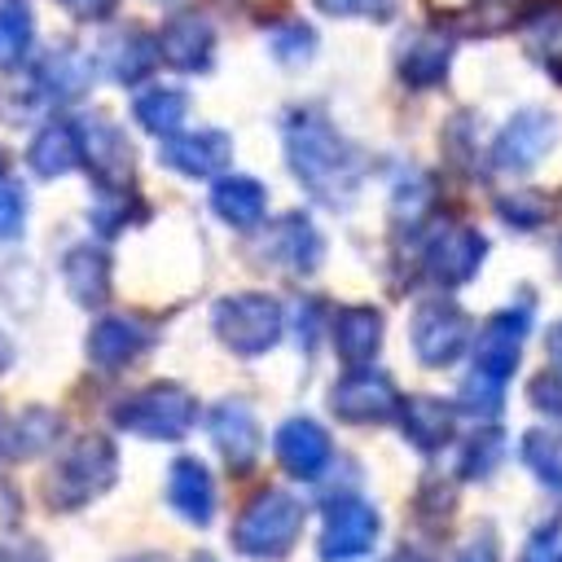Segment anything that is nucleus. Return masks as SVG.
Returning a JSON list of instances; mask_svg holds the SVG:
<instances>
[{"label":"nucleus","instance_id":"nucleus-21","mask_svg":"<svg viewBox=\"0 0 562 562\" xmlns=\"http://www.w3.org/2000/svg\"><path fill=\"white\" fill-rule=\"evenodd\" d=\"M321 250H325V241L307 215H285L268 233V255L290 272H312L321 263Z\"/></svg>","mask_w":562,"mask_h":562},{"label":"nucleus","instance_id":"nucleus-40","mask_svg":"<svg viewBox=\"0 0 562 562\" xmlns=\"http://www.w3.org/2000/svg\"><path fill=\"white\" fill-rule=\"evenodd\" d=\"M501 215H505L509 224H518V228H531V224H540V220H544V198H536V193L501 198Z\"/></svg>","mask_w":562,"mask_h":562},{"label":"nucleus","instance_id":"nucleus-17","mask_svg":"<svg viewBox=\"0 0 562 562\" xmlns=\"http://www.w3.org/2000/svg\"><path fill=\"white\" fill-rule=\"evenodd\" d=\"M277 461L294 479H316L329 465V435L312 417H290L277 430Z\"/></svg>","mask_w":562,"mask_h":562},{"label":"nucleus","instance_id":"nucleus-8","mask_svg":"<svg viewBox=\"0 0 562 562\" xmlns=\"http://www.w3.org/2000/svg\"><path fill=\"white\" fill-rule=\"evenodd\" d=\"M553 140H558V119L553 114H544V110H518L501 127V136L492 145V162L501 171H531L553 149Z\"/></svg>","mask_w":562,"mask_h":562},{"label":"nucleus","instance_id":"nucleus-29","mask_svg":"<svg viewBox=\"0 0 562 562\" xmlns=\"http://www.w3.org/2000/svg\"><path fill=\"white\" fill-rule=\"evenodd\" d=\"M35 40V22L22 4H0V70H13L26 61Z\"/></svg>","mask_w":562,"mask_h":562},{"label":"nucleus","instance_id":"nucleus-2","mask_svg":"<svg viewBox=\"0 0 562 562\" xmlns=\"http://www.w3.org/2000/svg\"><path fill=\"white\" fill-rule=\"evenodd\" d=\"M299 531H303V501L281 487H268L241 509V518L233 527V549L246 558L272 562L294 549Z\"/></svg>","mask_w":562,"mask_h":562},{"label":"nucleus","instance_id":"nucleus-14","mask_svg":"<svg viewBox=\"0 0 562 562\" xmlns=\"http://www.w3.org/2000/svg\"><path fill=\"white\" fill-rule=\"evenodd\" d=\"M158 53L176 66V70H206L215 57V31L202 13L184 9L176 18H167L162 35H158Z\"/></svg>","mask_w":562,"mask_h":562},{"label":"nucleus","instance_id":"nucleus-45","mask_svg":"<svg viewBox=\"0 0 562 562\" xmlns=\"http://www.w3.org/2000/svg\"><path fill=\"white\" fill-rule=\"evenodd\" d=\"M457 562H496V540H492V536H474V540L457 553Z\"/></svg>","mask_w":562,"mask_h":562},{"label":"nucleus","instance_id":"nucleus-50","mask_svg":"<svg viewBox=\"0 0 562 562\" xmlns=\"http://www.w3.org/2000/svg\"><path fill=\"white\" fill-rule=\"evenodd\" d=\"M193 562H215V558H211V553H198V558H193Z\"/></svg>","mask_w":562,"mask_h":562},{"label":"nucleus","instance_id":"nucleus-7","mask_svg":"<svg viewBox=\"0 0 562 562\" xmlns=\"http://www.w3.org/2000/svg\"><path fill=\"white\" fill-rule=\"evenodd\" d=\"M470 342V316L452 303H422L413 316V351L422 364H452Z\"/></svg>","mask_w":562,"mask_h":562},{"label":"nucleus","instance_id":"nucleus-18","mask_svg":"<svg viewBox=\"0 0 562 562\" xmlns=\"http://www.w3.org/2000/svg\"><path fill=\"white\" fill-rule=\"evenodd\" d=\"M167 501L180 518H189L193 527H206L215 514V483L211 470L198 457H176L171 474H167Z\"/></svg>","mask_w":562,"mask_h":562},{"label":"nucleus","instance_id":"nucleus-9","mask_svg":"<svg viewBox=\"0 0 562 562\" xmlns=\"http://www.w3.org/2000/svg\"><path fill=\"white\" fill-rule=\"evenodd\" d=\"M329 408L342 417V422H356V426H373V422H386L400 413V395L391 386L386 373H373V369H356L347 373L334 395H329Z\"/></svg>","mask_w":562,"mask_h":562},{"label":"nucleus","instance_id":"nucleus-12","mask_svg":"<svg viewBox=\"0 0 562 562\" xmlns=\"http://www.w3.org/2000/svg\"><path fill=\"white\" fill-rule=\"evenodd\" d=\"M527 325H531V316H527V307H509V312H496L487 325H483V334H479V342H474V369L479 373H487V378H496V382H505L514 369H518V347H522V338H527Z\"/></svg>","mask_w":562,"mask_h":562},{"label":"nucleus","instance_id":"nucleus-11","mask_svg":"<svg viewBox=\"0 0 562 562\" xmlns=\"http://www.w3.org/2000/svg\"><path fill=\"white\" fill-rule=\"evenodd\" d=\"M206 430H211V443L220 448V457L228 461V470H250L255 457H259V422L250 413L246 400H220L206 417Z\"/></svg>","mask_w":562,"mask_h":562},{"label":"nucleus","instance_id":"nucleus-43","mask_svg":"<svg viewBox=\"0 0 562 562\" xmlns=\"http://www.w3.org/2000/svg\"><path fill=\"white\" fill-rule=\"evenodd\" d=\"M0 562H44V544H35V540H0Z\"/></svg>","mask_w":562,"mask_h":562},{"label":"nucleus","instance_id":"nucleus-15","mask_svg":"<svg viewBox=\"0 0 562 562\" xmlns=\"http://www.w3.org/2000/svg\"><path fill=\"white\" fill-rule=\"evenodd\" d=\"M154 342V329L136 316H101L88 334V360L97 369H123Z\"/></svg>","mask_w":562,"mask_h":562},{"label":"nucleus","instance_id":"nucleus-38","mask_svg":"<svg viewBox=\"0 0 562 562\" xmlns=\"http://www.w3.org/2000/svg\"><path fill=\"white\" fill-rule=\"evenodd\" d=\"M316 9H325L334 18H373V22H386L395 13V0H316Z\"/></svg>","mask_w":562,"mask_h":562},{"label":"nucleus","instance_id":"nucleus-5","mask_svg":"<svg viewBox=\"0 0 562 562\" xmlns=\"http://www.w3.org/2000/svg\"><path fill=\"white\" fill-rule=\"evenodd\" d=\"M198 417V404L176 382H154L114 408V422L145 439H180Z\"/></svg>","mask_w":562,"mask_h":562},{"label":"nucleus","instance_id":"nucleus-30","mask_svg":"<svg viewBox=\"0 0 562 562\" xmlns=\"http://www.w3.org/2000/svg\"><path fill=\"white\" fill-rule=\"evenodd\" d=\"M527 0H474L470 13L457 18V31H470V35H501L518 22Z\"/></svg>","mask_w":562,"mask_h":562},{"label":"nucleus","instance_id":"nucleus-42","mask_svg":"<svg viewBox=\"0 0 562 562\" xmlns=\"http://www.w3.org/2000/svg\"><path fill=\"white\" fill-rule=\"evenodd\" d=\"M522 562H562V536H558V531H540V536L527 544Z\"/></svg>","mask_w":562,"mask_h":562},{"label":"nucleus","instance_id":"nucleus-46","mask_svg":"<svg viewBox=\"0 0 562 562\" xmlns=\"http://www.w3.org/2000/svg\"><path fill=\"white\" fill-rule=\"evenodd\" d=\"M544 351H549V360L562 369V321L549 329V338H544Z\"/></svg>","mask_w":562,"mask_h":562},{"label":"nucleus","instance_id":"nucleus-28","mask_svg":"<svg viewBox=\"0 0 562 562\" xmlns=\"http://www.w3.org/2000/svg\"><path fill=\"white\" fill-rule=\"evenodd\" d=\"M132 114H136V123H140L145 132H154V136H171V132L184 123V114H189V97L176 92V88H149V92L136 97Z\"/></svg>","mask_w":562,"mask_h":562},{"label":"nucleus","instance_id":"nucleus-20","mask_svg":"<svg viewBox=\"0 0 562 562\" xmlns=\"http://www.w3.org/2000/svg\"><path fill=\"white\" fill-rule=\"evenodd\" d=\"M26 158H31V171L44 176V180H57L70 167H79L83 162L79 123H48V127H40L35 140H31V149H26Z\"/></svg>","mask_w":562,"mask_h":562},{"label":"nucleus","instance_id":"nucleus-19","mask_svg":"<svg viewBox=\"0 0 562 562\" xmlns=\"http://www.w3.org/2000/svg\"><path fill=\"white\" fill-rule=\"evenodd\" d=\"M448 61H452V40L443 31H413L404 44H400V79L408 88H430L448 75Z\"/></svg>","mask_w":562,"mask_h":562},{"label":"nucleus","instance_id":"nucleus-41","mask_svg":"<svg viewBox=\"0 0 562 562\" xmlns=\"http://www.w3.org/2000/svg\"><path fill=\"white\" fill-rule=\"evenodd\" d=\"M531 404H536L540 413H549L553 422H562V369H558V373H540V378L531 382Z\"/></svg>","mask_w":562,"mask_h":562},{"label":"nucleus","instance_id":"nucleus-27","mask_svg":"<svg viewBox=\"0 0 562 562\" xmlns=\"http://www.w3.org/2000/svg\"><path fill=\"white\" fill-rule=\"evenodd\" d=\"M154 61H158V44H154L145 31H136V26L119 31V35L110 40V48H105V70H110L119 83L145 79V75L154 70Z\"/></svg>","mask_w":562,"mask_h":562},{"label":"nucleus","instance_id":"nucleus-24","mask_svg":"<svg viewBox=\"0 0 562 562\" xmlns=\"http://www.w3.org/2000/svg\"><path fill=\"white\" fill-rule=\"evenodd\" d=\"M400 426H404L413 448L435 452V448H443L452 439V408L443 400H435V395H413V400L400 404Z\"/></svg>","mask_w":562,"mask_h":562},{"label":"nucleus","instance_id":"nucleus-25","mask_svg":"<svg viewBox=\"0 0 562 562\" xmlns=\"http://www.w3.org/2000/svg\"><path fill=\"white\" fill-rule=\"evenodd\" d=\"M88 83H92V61L79 48H57L35 66V88L53 101H70L88 92Z\"/></svg>","mask_w":562,"mask_h":562},{"label":"nucleus","instance_id":"nucleus-48","mask_svg":"<svg viewBox=\"0 0 562 562\" xmlns=\"http://www.w3.org/2000/svg\"><path fill=\"white\" fill-rule=\"evenodd\" d=\"M9 356H13V347H9V338H4V334H0V369H4V364H9Z\"/></svg>","mask_w":562,"mask_h":562},{"label":"nucleus","instance_id":"nucleus-1","mask_svg":"<svg viewBox=\"0 0 562 562\" xmlns=\"http://www.w3.org/2000/svg\"><path fill=\"white\" fill-rule=\"evenodd\" d=\"M285 158L303 189L329 206H347L360 189V154L316 110H294L285 119Z\"/></svg>","mask_w":562,"mask_h":562},{"label":"nucleus","instance_id":"nucleus-10","mask_svg":"<svg viewBox=\"0 0 562 562\" xmlns=\"http://www.w3.org/2000/svg\"><path fill=\"white\" fill-rule=\"evenodd\" d=\"M483 250H487V241L479 237V228L448 224V228H439V233L426 241L422 263H426L430 281H439V285H465V281L479 272Z\"/></svg>","mask_w":562,"mask_h":562},{"label":"nucleus","instance_id":"nucleus-34","mask_svg":"<svg viewBox=\"0 0 562 562\" xmlns=\"http://www.w3.org/2000/svg\"><path fill=\"white\" fill-rule=\"evenodd\" d=\"M501 395H505V382H496V378H487L479 369L461 382V408L474 413V417H496L501 413Z\"/></svg>","mask_w":562,"mask_h":562},{"label":"nucleus","instance_id":"nucleus-33","mask_svg":"<svg viewBox=\"0 0 562 562\" xmlns=\"http://www.w3.org/2000/svg\"><path fill=\"white\" fill-rule=\"evenodd\" d=\"M527 44H531V53L562 79V9L540 13V18L531 22V31H527Z\"/></svg>","mask_w":562,"mask_h":562},{"label":"nucleus","instance_id":"nucleus-35","mask_svg":"<svg viewBox=\"0 0 562 562\" xmlns=\"http://www.w3.org/2000/svg\"><path fill=\"white\" fill-rule=\"evenodd\" d=\"M501 448H505L501 430H479V435L465 443L461 474H465V479H487V474L496 470V461H501Z\"/></svg>","mask_w":562,"mask_h":562},{"label":"nucleus","instance_id":"nucleus-23","mask_svg":"<svg viewBox=\"0 0 562 562\" xmlns=\"http://www.w3.org/2000/svg\"><path fill=\"white\" fill-rule=\"evenodd\" d=\"M211 206H215V215H220L224 224H233V228H255V224L263 220V211H268V193H263V184L250 180V176H224V180H215V189H211Z\"/></svg>","mask_w":562,"mask_h":562},{"label":"nucleus","instance_id":"nucleus-47","mask_svg":"<svg viewBox=\"0 0 562 562\" xmlns=\"http://www.w3.org/2000/svg\"><path fill=\"white\" fill-rule=\"evenodd\" d=\"M386 562H426V558H422L417 549H395V553H391Z\"/></svg>","mask_w":562,"mask_h":562},{"label":"nucleus","instance_id":"nucleus-4","mask_svg":"<svg viewBox=\"0 0 562 562\" xmlns=\"http://www.w3.org/2000/svg\"><path fill=\"white\" fill-rule=\"evenodd\" d=\"M211 325L220 334V342L237 356H263L268 347H277L285 316L281 303L272 294H228L215 303Z\"/></svg>","mask_w":562,"mask_h":562},{"label":"nucleus","instance_id":"nucleus-13","mask_svg":"<svg viewBox=\"0 0 562 562\" xmlns=\"http://www.w3.org/2000/svg\"><path fill=\"white\" fill-rule=\"evenodd\" d=\"M79 136H83V162L92 167V176L105 189H127L132 184V145H127V136L105 119H83Z\"/></svg>","mask_w":562,"mask_h":562},{"label":"nucleus","instance_id":"nucleus-26","mask_svg":"<svg viewBox=\"0 0 562 562\" xmlns=\"http://www.w3.org/2000/svg\"><path fill=\"white\" fill-rule=\"evenodd\" d=\"M334 342H338V356H342L351 369H364V364L378 356V342H382V316H378L373 307H347V312H338Z\"/></svg>","mask_w":562,"mask_h":562},{"label":"nucleus","instance_id":"nucleus-37","mask_svg":"<svg viewBox=\"0 0 562 562\" xmlns=\"http://www.w3.org/2000/svg\"><path fill=\"white\" fill-rule=\"evenodd\" d=\"M26 224V193L13 180H0V241H13Z\"/></svg>","mask_w":562,"mask_h":562},{"label":"nucleus","instance_id":"nucleus-22","mask_svg":"<svg viewBox=\"0 0 562 562\" xmlns=\"http://www.w3.org/2000/svg\"><path fill=\"white\" fill-rule=\"evenodd\" d=\"M61 277H66V290L75 294V303L97 307L110 294V255L101 246H75L61 259Z\"/></svg>","mask_w":562,"mask_h":562},{"label":"nucleus","instance_id":"nucleus-32","mask_svg":"<svg viewBox=\"0 0 562 562\" xmlns=\"http://www.w3.org/2000/svg\"><path fill=\"white\" fill-rule=\"evenodd\" d=\"M522 461L531 465V474L549 487H562V448L549 430H531L522 435Z\"/></svg>","mask_w":562,"mask_h":562},{"label":"nucleus","instance_id":"nucleus-49","mask_svg":"<svg viewBox=\"0 0 562 562\" xmlns=\"http://www.w3.org/2000/svg\"><path fill=\"white\" fill-rule=\"evenodd\" d=\"M123 562H167L162 553H140V558H123Z\"/></svg>","mask_w":562,"mask_h":562},{"label":"nucleus","instance_id":"nucleus-39","mask_svg":"<svg viewBox=\"0 0 562 562\" xmlns=\"http://www.w3.org/2000/svg\"><path fill=\"white\" fill-rule=\"evenodd\" d=\"M426 206H430V184L422 176H413L395 189V220H417Z\"/></svg>","mask_w":562,"mask_h":562},{"label":"nucleus","instance_id":"nucleus-36","mask_svg":"<svg viewBox=\"0 0 562 562\" xmlns=\"http://www.w3.org/2000/svg\"><path fill=\"white\" fill-rule=\"evenodd\" d=\"M312 48H316V35L303 22H285L272 31V53L281 61H303V57H312Z\"/></svg>","mask_w":562,"mask_h":562},{"label":"nucleus","instance_id":"nucleus-6","mask_svg":"<svg viewBox=\"0 0 562 562\" xmlns=\"http://www.w3.org/2000/svg\"><path fill=\"white\" fill-rule=\"evenodd\" d=\"M378 540V509L360 496H338L325 505V527H321V558L325 562H351L364 558Z\"/></svg>","mask_w":562,"mask_h":562},{"label":"nucleus","instance_id":"nucleus-44","mask_svg":"<svg viewBox=\"0 0 562 562\" xmlns=\"http://www.w3.org/2000/svg\"><path fill=\"white\" fill-rule=\"evenodd\" d=\"M61 9H66L70 18H83V22H97V18H105V13L114 9V0H61Z\"/></svg>","mask_w":562,"mask_h":562},{"label":"nucleus","instance_id":"nucleus-3","mask_svg":"<svg viewBox=\"0 0 562 562\" xmlns=\"http://www.w3.org/2000/svg\"><path fill=\"white\" fill-rule=\"evenodd\" d=\"M119 474V452L105 435H83L70 443V452L48 474V501L53 509H79L92 496H101Z\"/></svg>","mask_w":562,"mask_h":562},{"label":"nucleus","instance_id":"nucleus-16","mask_svg":"<svg viewBox=\"0 0 562 562\" xmlns=\"http://www.w3.org/2000/svg\"><path fill=\"white\" fill-rule=\"evenodd\" d=\"M228 158H233V140L224 132H189V136H171L162 145V162L193 180L220 176L228 167Z\"/></svg>","mask_w":562,"mask_h":562},{"label":"nucleus","instance_id":"nucleus-51","mask_svg":"<svg viewBox=\"0 0 562 562\" xmlns=\"http://www.w3.org/2000/svg\"><path fill=\"white\" fill-rule=\"evenodd\" d=\"M4 439H9V430H4V422H0V443H4Z\"/></svg>","mask_w":562,"mask_h":562},{"label":"nucleus","instance_id":"nucleus-31","mask_svg":"<svg viewBox=\"0 0 562 562\" xmlns=\"http://www.w3.org/2000/svg\"><path fill=\"white\" fill-rule=\"evenodd\" d=\"M53 435H57V417L48 408H26L9 430V448L18 457H31V452H44L53 443Z\"/></svg>","mask_w":562,"mask_h":562}]
</instances>
